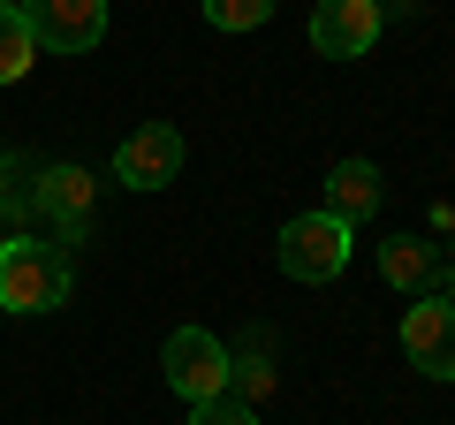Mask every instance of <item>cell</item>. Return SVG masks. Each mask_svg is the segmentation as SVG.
<instances>
[{"label": "cell", "mask_w": 455, "mask_h": 425, "mask_svg": "<svg viewBox=\"0 0 455 425\" xmlns=\"http://www.w3.org/2000/svg\"><path fill=\"white\" fill-rule=\"evenodd\" d=\"M68 281H76V266H68L61 244H31V236H16L8 259H0V304H8V311H53L68 296Z\"/></svg>", "instance_id": "obj_2"}, {"label": "cell", "mask_w": 455, "mask_h": 425, "mask_svg": "<svg viewBox=\"0 0 455 425\" xmlns=\"http://www.w3.org/2000/svg\"><path fill=\"white\" fill-rule=\"evenodd\" d=\"M8 244H16V221H8V212H0V259H8Z\"/></svg>", "instance_id": "obj_17"}, {"label": "cell", "mask_w": 455, "mask_h": 425, "mask_svg": "<svg viewBox=\"0 0 455 425\" xmlns=\"http://www.w3.org/2000/svg\"><path fill=\"white\" fill-rule=\"evenodd\" d=\"M38 205H46L53 221L76 236L84 205H92V175H84V167H46V175H38Z\"/></svg>", "instance_id": "obj_10"}, {"label": "cell", "mask_w": 455, "mask_h": 425, "mask_svg": "<svg viewBox=\"0 0 455 425\" xmlns=\"http://www.w3.org/2000/svg\"><path fill=\"white\" fill-rule=\"evenodd\" d=\"M403 357L425 380H455V304L448 296H418L403 311Z\"/></svg>", "instance_id": "obj_5"}, {"label": "cell", "mask_w": 455, "mask_h": 425, "mask_svg": "<svg viewBox=\"0 0 455 425\" xmlns=\"http://www.w3.org/2000/svg\"><path fill=\"white\" fill-rule=\"evenodd\" d=\"M38 53H92L107 38V0H16Z\"/></svg>", "instance_id": "obj_4"}, {"label": "cell", "mask_w": 455, "mask_h": 425, "mask_svg": "<svg viewBox=\"0 0 455 425\" xmlns=\"http://www.w3.org/2000/svg\"><path fill=\"white\" fill-rule=\"evenodd\" d=\"M31 61H38V38H31V23L0 0V84H16V76H31Z\"/></svg>", "instance_id": "obj_11"}, {"label": "cell", "mask_w": 455, "mask_h": 425, "mask_svg": "<svg viewBox=\"0 0 455 425\" xmlns=\"http://www.w3.org/2000/svg\"><path fill=\"white\" fill-rule=\"evenodd\" d=\"M433 296H448V304H455V266H440V289Z\"/></svg>", "instance_id": "obj_16"}, {"label": "cell", "mask_w": 455, "mask_h": 425, "mask_svg": "<svg viewBox=\"0 0 455 425\" xmlns=\"http://www.w3.org/2000/svg\"><path fill=\"white\" fill-rule=\"evenodd\" d=\"M311 46L326 61H357L379 46V0H319L311 8Z\"/></svg>", "instance_id": "obj_6"}, {"label": "cell", "mask_w": 455, "mask_h": 425, "mask_svg": "<svg viewBox=\"0 0 455 425\" xmlns=\"http://www.w3.org/2000/svg\"><path fill=\"white\" fill-rule=\"evenodd\" d=\"M114 175L130 182V190H167V182L182 175V130L145 122L137 137H122V152H114Z\"/></svg>", "instance_id": "obj_7"}, {"label": "cell", "mask_w": 455, "mask_h": 425, "mask_svg": "<svg viewBox=\"0 0 455 425\" xmlns=\"http://www.w3.org/2000/svg\"><path fill=\"white\" fill-rule=\"evenodd\" d=\"M379 281L403 289V296H433L440 289V251L425 236H387L379 244Z\"/></svg>", "instance_id": "obj_8"}, {"label": "cell", "mask_w": 455, "mask_h": 425, "mask_svg": "<svg viewBox=\"0 0 455 425\" xmlns=\"http://www.w3.org/2000/svg\"><path fill=\"white\" fill-rule=\"evenodd\" d=\"M379 190H387V182H379L372 160H341L334 175H326V212H334V221H364V212H379Z\"/></svg>", "instance_id": "obj_9"}, {"label": "cell", "mask_w": 455, "mask_h": 425, "mask_svg": "<svg viewBox=\"0 0 455 425\" xmlns=\"http://www.w3.org/2000/svg\"><path fill=\"white\" fill-rule=\"evenodd\" d=\"M160 373H167V388H175L190 410L197 403H220V395L235 388V357H228V342L205 334V327H175V334H167Z\"/></svg>", "instance_id": "obj_1"}, {"label": "cell", "mask_w": 455, "mask_h": 425, "mask_svg": "<svg viewBox=\"0 0 455 425\" xmlns=\"http://www.w3.org/2000/svg\"><path fill=\"white\" fill-rule=\"evenodd\" d=\"M274 259H281L289 281H334L341 266H349V221H334L326 205L319 212H296L289 229H281Z\"/></svg>", "instance_id": "obj_3"}, {"label": "cell", "mask_w": 455, "mask_h": 425, "mask_svg": "<svg viewBox=\"0 0 455 425\" xmlns=\"http://www.w3.org/2000/svg\"><path fill=\"white\" fill-rule=\"evenodd\" d=\"M8 175H16V167L0 160V212H8V221H16V190H8Z\"/></svg>", "instance_id": "obj_15"}, {"label": "cell", "mask_w": 455, "mask_h": 425, "mask_svg": "<svg viewBox=\"0 0 455 425\" xmlns=\"http://www.w3.org/2000/svg\"><path fill=\"white\" fill-rule=\"evenodd\" d=\"M205 8L212 31H259V23H274V0H197Z\"/></svg>", "instance_id": "obj_12"}, {"label": "cell", "mask_w": 455, "mask_h": 425, "mask_svg": "<svg viewBox=\"0 0 455 425\" xmlns=\"http://www.w3.org/2000/svg\"><path fill=\"white\" fill-rule=\"evenodd\" d=\"M235 380H243V388H251V395H266V388H274V373H266V365H259V357H251V365H235Z\"/></svg>", "instance_id": "obj_14"}, {"label": "cell", "mask_w": 455, "mask_h": 425, "mask_svg": "<svg viewBox=\"0 0 455 425\" xmlns=\"http://www.w3.org/2000/svg\"><path fill=\"white\" fill-rule=\"evenodd\" d=\"M190 425H259V410H251V403H228V395H220V403H197Z\"/></svg>", "instance_id": "obj_13"}]
</instances>
